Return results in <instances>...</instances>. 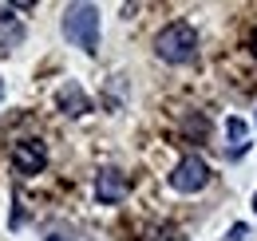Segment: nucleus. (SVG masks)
I'll list each match as a JSON object with an SVG mask.
<instances>
[{
  "label": "nucleus",
  "mask_w": 257,
  "mask_h": 241,
  "mask_svg": "<svg viewBox=\"0 0 257 241\" xmlns=\"http://www.w3.org/2000/svg\"><path fill=\"white\" fill-rule=\"evenodd\" d=\"M249 52L257 56V28H253V36H249Z\"/></svg>",
  "instance_id": "10"
},
{
  "label": "nucleus",
  "mask_w": 257,
  "mask_h": 241,
  "mask_svg": "<svg viewBox=\"0 0 257 241\" xmlns=\"http://www.w3.org/2000/svg\"><path fill=\"white\" fill-rule=\"evenodd\" d=\"M44 241H64V237H56V233H52V237H44Z\"/></svg>",
  "instance_id": "11"
},
{
  "label": "nucleus",
  "mask_w": 257,
  "mask_h": 241,
  "mask_svg": "<svg viewBox=\"0 0 257 241\" xmlns=\"http://www.w3.org/2000/svg\"><path fill=\"white\" fill-rule=\"evenodd\" d=\"M12 166H16V174H40L44 166H48V147H44V139H20V143H12Z\"/></svg>",
  "instance_id": "4"
},
{
  "label": "nucleus",
  "mask_w": 257,
  "mask_h": 241,
  "mask_svg": "<svg viewBox=\"0 0 257 241\" xmlns=\"http://www.w3.org/2000/svg\"><path fill=\"white\" fill-rule=\"evenodd\" d=\"M155 56L162 63H190L198 56V32L190 24H182V20H174V24H166V28L155 36Z\"/></svg>",
  "instance_id": "2"
},
{
  "label": "nucleus",
  "mask_w": 257,
  "mask_h": 241,
  "mask_svg": "<svg viewBox=\"0 0 257 241\" xmlns=\"http://www.w3.org/2000/svg\"><path fill=\"white\" fill-rule=\"evenodd\" d=\"M12 12H16V4H0V24H8V20H12Z\"/></svg>",
  "instance_id": "9"
},
{
  "label": "nucleus",
  "mask_w": 257,
  "mask_h": 241,
  "mask_svg": "<svg viewBox=\"0 0 257 241\" xmlns=\"http://www.w3.org/2000/svg\"><path fill=\"white\" fill-rule=\"evenodd\" d=\"M64 40L83 48L87 56L99 52V8L95 4H67L64 12Z\"/></svg>",
  "instance_id": "1"
},
{
  "label": "nucleus",
  "mask_w": 257,
  "mask_h": 241,
  "mask_svg": "<svg viewBox=\"0 0 257 241\" xmlns=\"http://www.w3.org/2000/svg\"><path fill=\"white\" fill-rule=\"evenodd\" d=\"M225 241H249V225H245V221H237V225H229V233H225Z\"/></svg>",
  "instance_id": "8"
},
{
  "label": "nucleus",
  "mask_w": 257,
  "mask_h": 241,
  "mask_svg": "<svg viewBox=\"0 0 257 241\" xmlns=\"http://www.w3.org/2000/svg\"><path fill=\"white\" fill-rule=\"evenodd\" d=\"M0 95H4V83H0Z\"/></svg>",
  "instance_id": "13"
},
{
  "label": "nucleus",
  "mask_w": 257,
  "mask_h": 241,
  "mask_svg": "<svg viewBox=\"0 0 257 241\" xmlns=\"http://www.w3.org/2000/svg\"><path fill=\"white\" fill-rule=\"evenodd\" d=\"M253 210H257V194H253Z\"/></svg>",
  "instance_id": "12"
},
{
  "label": "nucleus",
  "mask_w": 257,
  "mask_h": 241,
  "mask_svg": "<svg viewBox=\"0 0 257 241\" xmlns=\"http://www.w3.org/2000/svg\"><path fill=\"white\" fill-rule=\"evenodd\" d=\"M210 186V166H206V158H198V154H186L174 170H170V190H178V194H198V190H206Z\"/></svg>",
  "instance_id": "3"
},
{
  "label": "nucleus",
  "mask_w": 257,
  "mask_h": 241,
  "mask_svg": "<svg viewBox=\"0 0 257 241\" xmlns=\"http://www.w3.org/2000/svg\"><path fill=\"white\" fill-rule=\"evenodd\" d=\"M131 182L123 170H115V166H107V170H99L95 174V202L99 206H119L123 198H127Z\"/></svg>",
  "instance_id": "5"
},
{
  "label": "nucleus",
  "mask_w": 257,
  "mask_h": 241,
  "mask_svg": "<svg viewBox=\"0 0 257 241\" xmlns=\"http://www.w3.org/2000/svg\"><path fill=\"white\" fill-rule=\"evenodd\" d=\"M56 107H60L64 115H71V119H79V115H87V111H91V99H87V91L79 87L75 79H67L64 87L56 91Z\"/></svg>",
  "instance_id": "6"
},
{
  "label": "nucleus",
  "mask_w": 257,
  "mask_h": 241,
  "mask_svg": "<svg viewBox=\"0 0 257 241\" xmlns=\"http://www.w3.org/2000/svg\"><path fill=\"white\" fill-rule=\"evenodd\" d=\"M225 135H229V143H233V147H229V154H233V158L249 151V127H245V119L229 115V119H225Z\"/></svg>",
  "instance_id": "7"
}]
</instances>
